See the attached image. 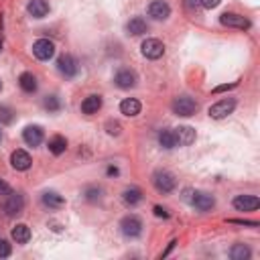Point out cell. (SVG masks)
<instances>
[{
  "mask_svg": "<svg viewBox=\"0 0 260 260\" xmlns=\"http://www.w3.org/2000/svg\"><path fill=\"white\" fill-rule=\"evenodd\" d=\"M171 110L177 116L189 118V116H193L195 112H198V102H195L193 98H189V96H179V98H175V100H173Z\"/></svg>",
  "mask_w": 260,
  "mask_h": 260,
  "instance_id": "cell-1",
  "label": "cell"
},
{
  "mask_svg": "<svg viewBox=\"0 0 260 260\" xmlns=\"http://www.w3.org/2000/svg\"><path fill=\"white\" fill-rule=\"evenodd\" d=\"M57 72L65 78H76L78 72H80V63L74 55L70 53H63L59 59H57Z\"/></svg>",
  "mask_w": 260,
  "mask_h": 260,
  "instance_id": "cell-2",
  "label": "cell"
},
{
  "mask_svg": "<svg viewBox=\"0 0 260 260\" xmlns=\"http://www.w3.org/2000/svg\"><path fill=\"white\" fill-rule=\"evenodd\" d=\"M191 206L198 210V212H212L216 208V200L214 195L206 193V191H191V198H189Z\"/></svg>",
  "mask_w": 260,
  "mask_h": 260,
  "instance_id": "cell-3",
  "label": "cell"
},
{
  "mask_svg": "<svg viewBox=\"0 0 260 260\" xmlns=\"http://www.w3.org/2000/svg\"><path fill=\"white\" fill-rule=\"evenodd\" d=\"M152 185H154V189L158 191V193H171L173 189H175V185H177V181H175V177L169 173V171H156L154 175H152Z\"/></svg>",
  "mask_w": 260,
  "mask_h": 260,
  "instance_id": "cell-4",
  "label": "cell"
},
{
  "mask_svg": "<svg viewBox=\"0 0 260 260\" xmlns=\"http://www.w3.org/2000/svg\"><path fill=\"white\" fill-rule=\"evenodd\" d=\"M120 230L126 238H138L142 234V222L138 216H126L120 222Z\"/></svg>",
  "mask_w": 260,
  "mask_h": 260,
  "instance_id": "cell-5",
  "label": "cell"
},
{
  "mask_svg": "<svg viewBox=\"0 0 260 260\" xmlns=\"http://www.w3.org/2000/svg\"><path fill=\"white\" fill-rule=\"evenodd\" d=\"M234 108H236V100H234V98H226V100H220L218 104H214L208 114L214 120H222L226 116H230L234 112Z\"/></svg>",
  "mask_w": 260,
  "mask_h": 260,
  "instance_id": "cell-6",
  "label": "cell"
},
{
  "mask_svg": "<svg viewBox=\"0 0 260 260\" xmlns=\"http://www.w3.org/2000/svg\"><path fill=\"white\" fill-rule=\"evenodd\" d=\"M22 210H24V200H22V195L10 191V193L6 195L4 204H2V212H4L8 218H14V216L22 214Z\"/></svg>",
  "mask_w": 260,
  "mask_h": 260,
  "instance_id": "cell-7",
  "label": "cell"
},
{
  "mask_svg": "<svg viewBox=\"0 0 260 260\" xmlns=\"http://www.w3.org/2000/svg\"><path fill=\"white\" fill-rule=\"evenodd\" d=\"M220 22H222L224 26H228V28H240V30L250 28V20H248L246 16L238 14V12H224V14L220 16Z\"/></svg>",
  "mask_w": 260,
  "mask_h": 260,
  "instance_id": "cell-8",
  "label": "cell"
},
{
  "mask_svg": "<svg viewBox=\"0 0 260 260\" xmlns=\"http://www.w3.org/2000/svg\"><path fill=\"white\" fill-rule=\"evenodd\" d=\"M32 55H35L39 61H49L55 55V45L49 39H39L32 43Z\"/></svg>",
  "mask_w": 260,
  "mask_h": 260,
  "instance_id": "cell-9",
  "label": "cell"
},
{
  "mask_svg": "<svg viewBox=\"0 0 260 260\" xmlns=\"http://www.w3.org/2000/svg\"><path fill=\"white\" fill-rule=\"evenodd\" d=\"M140 51L146 59H160L162 53H165V45H162L158 39H144L140 45Z\"/></svg>",
  "mask_w": 260,
  "mask_h": 260,
  "instance_id": "cell-10",
  "label": "cell"
},
{
  "mask_svg": "<svg viewBox=\"0 0 260 260\" xmlns=\"http://www.w3.org/2000/svg\"><path fill=\"white\" fill-rule=\"evenodd\" d=\"M232 206L238 210V212H254L260 208V200L256 195H236Z\"/></svg>",
  "mask_w": 260,
  "mask_h": 260,
  "instance_id": "cell-11",
  "label": "cell"
},
{
  "mask_svg": "<svg viewBox=\"0 0 260 260\" xmlns=\"http://www.w3.org/2000/svg\"><path fill=\"white\" fill-rule=\"evenodd\" d=\"M136 74L132 70H118L116 76H114V84L120 88V90H130V88H134L136 86Z\"/></svg>",
  "mask_w": 260,
  "mask_h": 260,
  "instance_id": "cell-12",
  "label": "cell"
},
{
  "mask_svg": "<svg viewBox=\"0 0 260 260\" xmlns=\"http://www.w3.org/2000/svg\"><path fill=\"white\" fill-rule=\"evenodd\" d=\"M148 14L156 20H167L171 16V6L165 2V0H152L148 4Z\"/></svg>",
  "mask_w": 260,
  "mask_h": 260,
  "instance_id": "cell-13",
  "label": "cell"
},
{
  "mask_svg": "<svg viewBox=\"0 0 260 260\" xmlns=\"http://www.w3.org/2000/svg\"><path fill=\"white\" fill-rule=\"evenodd\" d=\"M10 165H12L16 171H26V169H30V165H32V158H30V154H28L26 150L18 148V150H14V152L10 154Z\"/></svg>",
  "mask_w": 260,
  "mask_h": 260,
  "instance_id": "cell-14",
  "label": "cell"
},
{
  "mask_svg": "<svg viewBox=\"0 0 260 260\" xmlns=\"http://www.w3.org/2000/svg\"><path fill=\"white\" fill-rule=\"evenodd\" d=\"M22 140L28 146H39L43 142V128L41 126H26L22 130Z\"/></svg>",
  "mask_w": 260,
  "mask_h": 260,
  "instance_id": "cell-15",
  "label": "cell"
},
{
  "mask_svg": "<svg viewBox=\"0 0 260 260\" xmlns=\"http://www.w3.org/2000/svg\"><path fill=\"white\" fill-rule=\"evenodd\" d=\"M26 12L32 18H43V16L49 14V2H47V0H28Z\"/></svg>",
  "mask_w": 260,
  "mask_h": 260,
  "instance_id": "cell-16",
  "label": "cell"
},
{
  "mask_svg": "<svg viewBox=\"0 0 260 260\" xmlns=\"http://www.w3.org/2000/svg\"><path fill=\"white\" fill-rule=\"evenodd\" d=\"M102 104H104L102 96H100V94H92V96H88L86 100L82 102V112H84V114H88V116L98 114V110L102 108Z\"/></svg>",
  "mask_w": 260,
  "mask_h": 260,
  "instance_id": "cell-17",
  "label": "cell"
},
{
  "mask_svg": "<svg viewBox=\"0 0 260 260\" xmlns=\"http://www.w3.org/2000/svg\"><path fill=\"white\" fill-rule=\"evenodd\" d=\"M175 132V138H177V144L181 146H189L195 142V130L191 126H179L173 130Z\"/></svg>",
  "mask_w": 260,
  "mask_h": 260,
  "instance_id": "cell-18",
  "label": "cell"
},
{
  "mask_svg": "<svg viewBox=\"0 0 260 260\" xmlns=\"http://www.w3.org/2000/svg\"><path fill=\"white\" fill-rule=\"evenodd\" d=\"M142 110V104L136 100V98H126V100L120 102V112L128 118H132V116H138Z\"/></svg>",
  "mask_w": 260,
  "mask_h": 260,
  "instance_id": "cell-19",
  "label": "cell"
},
{
  "mask_svg": "<svg viewBox=\"0 0 260 260\" xmlns=\"http://www.w3.org/2000/svg\"><path fill=\"white\" fill-rule=\"evenodd\" d=\"M126 30H128V35L140 37V35H144V32L148 30V24H146V20H144V18L134 16V18H130V20L126 22Z\"/></svg>",
  "mask_w": 260,
  "mask_h": 260,
  "instance_id": "cell-20",
  "label": "cell"
},
{
  "mask_svg": "<svg viewBox=\"0 0 260 260\" xmlns=\"http://www.w3.org/2000/svg\"><path fill=\"white\" fill-rule=\"evenodd\" d=\"M41 202H43L47 208H51V210H59V208L65 206L63 195H59L57 191H45V193H43V198H41Z\"/></svg>",
  "mask_w": 260,
  "mask_h": 260,
  "instance_id": "cell-21",
  "label": "cell"
},
{
  "mask_svg": "<svg viewBox=\"0 0 260 260\" xmlns=\"http://www.w3.org/2000/svg\"><path fill=\"white\" fill-rule=\"evenodd\" d=\"M10 236H12V240H14L16 244H26V242L30 240V228H28L26 224H16V226L12 228Z\"/></svg>",
  "mask_w": 260,
  "mask_h": 260,
  "instance_id": "cell-22",
  "label": "cell"
},
{
  "mask_svg": "<svg viewBox=\"0 0 260 260\" xmlns=\"http://www.w3.org/2000/svg\"><path fill=\"white\" fill-rule=\"evenodd\" d=\"M47 146H49V152H51V154L59 156V154L65 152V148H68V138L61 136V134H55V136L49 138V144H47Z\"/></svg>",
  "mask_w": 260,
  "mask_h": 260,
  "instance_id": "cell-23",
  "label": "cell"
},
{
  "mask_svg": "<svg viewBox=\"0 0 260 260\" xmlns=\"http://www.w3.org/2000/svg\"><path fill=\"white\" fill-rule=\"evenodd\" d=\"M122 202L126 204V206H136V204H140L142 202V191L138 189V187H128V189H124V193H122Z\"/></svg>",
  "mask_w": 260,
  "mask_h": 260,
  "instance_id": "cell-24",
  "label": "cell"
},
{
  "mask_svg": "<svg viewBox=\"0 0 260 260\" xmlns=\"http://www.w3.org/2000/svg\"><path fill=\"white\" fill-rule=\"evenodd\" d=\"M18 86H20L22 92L32 94V92H37V78L32 76V74H28V72H24V74H20V78H18Z\"/></svg>",
  "mask_w": 260,
  "mask_h": 260,
  "instance_id": "cell-25",
  "label": "cell"
},
{
  "mask_svg": "<svg viewBox=\"0 0 260 260\" xmlns=\"http://www.w3.org/2000/svg\"><path fill=\"white\" fill-rule=\"evenodd\" d=\"M158 144H160L162 148H167V150L175 148V146H177V138H175L173 130H169V128L160 130V132H158Z\"/></svg>",
  "mask_w": 260,
  "mask_h": 260,
  "instance_id": "cell-26",
  "label": "cell"
},
{
  "mask_svg": "<svg viewBox=\"0 0 260 260\" xmlns=\"http://www.w3.org/2000/svg\"><path fill=\"white\" fill-rule=\"evenodd\" d=\"M250 248L246 244H234L232 250H230V258L232 260H248L250 258Z\"/></svg>",
  "mask_w": 260,
  "mask_h": 260,
  "instance_id": "cell-27",
  "label": "cell"
},
{
  "mask_svg": "<svg viewBox=\"0 0 260 260\" xmlns=\"http://www.w3.org/2000/svg\"><path fill=\"white\" fill-rule=\"evenodd\" d=\"M43 108H45L49 114H55V112L61 110V100H59L57 96H47L45 100H43Z\"/></svg>",
  "mask_w": 260,
  "mask_h": 260,
  "instance_id": "cell-28",
  "label": "cell"
},
{
  "mask_svg": "<svg viewBox=\"0 0 260 260\" xmlns=\"http://www.w3.org/2000/svg\"><path fill=\"white\" fill-rule=\"evenodd\" d=\"M84 198L88 200V202H98V200H100L102 198V189L100 187H96V185H90V187H86L84 189Z\"/></svg>",
  "mask_w": 260,
  "mask_h": 260,
  "instance_id": "cell-29",
  "label": "cell"
},
{
  "mask_svg": "<svg viewBox=\"0 0 260 260\" xmlns=\"http://www.w3.org/2000/svg\"><path fill=\"white\" fill-rule=\"evenodd\" d=\"M14 120V110L8 106H0V122L2 124H10Z\"/></svg>",
  "mask_w": 260,
  "mask_h": 260,
  "instance_id": "cell-30",
  "label": "cell"
},
{
  "mask_svg": "<svg viewBox=\"0 0 260 260\" xmlns=\"http://www.w3.org/2000/svg\"><path fill=\"white\" fill-rule=\"evenodd\" d=\"M120 130H122L120 122H116V120H108V122H106V132H108L110 136H118Z\"/></svg>",
  "mask_w": 260,
  "mask_h": 260,
  "instance_id": "cell-31",
  "label": "cell"
},
{
  "mask_svg": "<svg viewBox=\"0 0 260 260\" xmlns=\"http://www.w3.org/2000/svg\"><path fill=\"white\" fill-rule=\"evenodd\" d=\"M12 254V246L6 240H0V258H8Z\"/></svg>",
  "mask_w": 260,
  "mask_h": 260,
  "instance_id": "cell-32",
  "label": "cell"
},
{
  "mask_svg": "<svg viewBox=\"0 0 260 260\" xmlns=\"http://www.w3.org/2000/svg\"><path fill=\"white\" fill-rule=\"evenodd\" d=\"M200 2H202V6H204V8L212 10V8H216V6L222 2V0H200Z\"/></svg>",
  "mask_w": 260,
  "mask_h": 260,
  "instance_id": "cell-33",
  "label": "cell"
},
{
  "mask_svg": "<svg viewBox=\"0 0 260 260\" xmlns=\"http://www.w3.org/2000/svg\"><path fill=\"white\" fill-rule=\"evenodd\" d=\"M152 212H154V216H156V218H165V220L169 218V212H167L165 208H160V206H154V208H152Z\"/></svg>",
  "mask_w": 260,
  "mask_h": 260,
  "instance_id": "cell-34",
  "label": "cell"
},
{
  "mask_svg": "<svg viewBox=\"0 0 260 260\" xmlns=\"http://www.w3.org/2000/svg\"><path fill=\"white\" fill-rule=\"evenodd\" d=\"M12 189H10V185L6 183V181H2V179H0V195H8Z\"/></svg>",
  "mask_w": 260,
  "mask_h": 260,
  "instance_id": "cell-35",
  "label": "cell"
},
{
  "mask_svg": "<svg viewBox=\"0 0 260 260\" xmlns=\"http://www.w3.org/2000/svg\"><path fill=\"white\" fill-rule=\"evenodd\" d=\"M230 224H240V226H252V228H256V226H258V222H248V220H230Z\"/></svg>",
  "mask_w": 260,
  "mask_h": 260,
  "instance_id": "cell-36",
  "label": "cell"
},
{
  "mask_svg": "<svg viewBox=\"0 0 260 260\" xmlns=\"http://www.w3.org/2000/svg\"><path fill=\"white\" fill-rule=\"evenodd\" d=\"M238 86V82H234V84H230V86H218L216 90H214V94H220V92H226V90H234Z\"/></svg>",
  "mask_w": 260,
  "mask_h": 260,
  "instance_id": "cell-37",
  "label": "cell"
},
{
  "mask_svg": "<svg viewBox=\"0 0 260 260\" xmlns=\"http://www.w3.org/2000/svg\"><path fill=\"white\" fill-rule=\"evenodd\" d=\"M175 244H177V240H171V242H169V246H167V250L160 254V258H165V256H167V254H169V252H171V250L175 248Z\"/></svg>",
  "mask_w": 260,
  "mask_h": 260,
  "instance_id": "cell-38",
  "label": "cell"
},
{
  "mask_svg": "<svg viewBox=\"0 0 260 260\" xmlns=\"http://www.w3.org/2000/svg\"><path fill=\"white\" fill-rule=\"evenodd\" d=\"M106 173H108V175H110V177H116V175H118V173H120V171H118V167H112V165H110V167H108V169H106Z\"/></svg>",
  "mask_w": 260,
  "mask_h": 260,
  "instance_id": "cell-39",
  "label": "cell"
},
{
  "mask_svg": "<svg viewBox=\"0 0 260 260\" xmlns=\"http://www.w3.org/2000/svg\"><path fill=\"white\" fill-rule=\"evenodd\" d=\"M185 6H187L189 10H193L195 6H198V0H185Z\"/></svg>",
  "mask_w": 260,
  "mask_h": 260,
  "instance_id": "cell-40",
  "label": "cell"
},
{
  "mask_svg": "<svg viewBox=\"0 0 260 260\" xmlns=\"http://www.w3.org/2000/svg\"><path fill=\"white\" fill-rule=\"evenodd\" d=\"M0 138H2V130H0Z\"/></svg>",
  "mask_w": 260,
  "mask_h": 260,
  "instance_id": "cell-41",
  "label": "cell"
},
{
  "mask_svg": "<svg viewBox=\"0 0 260 260\" xmlns=\"http://www.w3.org/2000/svg\"><path fill=\"white\" fill-rule=\"evenodd\" d=\"M0 49H2V41H0Z\"/></svg>",
  "mask_w": 260,
  "mask_h": 260,
  "instance_id": "cell-42",
  "label": "cell"
},
{
  "mask_svg": "<svg viewBox=\"0 0 260 260\" xmlns=\"http://www.w3.org/2000/svg\"><path fill=\"white\" fill-rule=\"evenodd\" d=\"M0 90H2V82H0Z\"/></svg>",
  "mask_w": 260,
  "mask_h": 260,
  "instance_id": "cell-43",
  "label": "cell"
}]
</instances>
